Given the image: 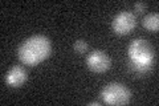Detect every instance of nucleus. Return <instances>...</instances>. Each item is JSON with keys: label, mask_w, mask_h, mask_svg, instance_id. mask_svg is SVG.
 Here are the masks:
<instances>
[{"label": "nucleus", "mask_w": 159, "mask_h": 106, "mask_svg": "<svg viewBox=\"0 0 159 106\" xmlns=\"http://www.w3.org/2000/svg\"><path fill=\"white\" fill-rule=\"evenodd\" d=\"M52 50L51 40L43 35H36L27 40H24L19 47V58L20 61L29 67L40 64L49 57Z\"/></svg>", "instance_id": "nucleus-1"}, {"label": "nucleus", "mask_w": 159, "mask_h": 106, "mask_svg": "<svg viewBox=\"0 0 159 106\" xmlns=\"http://www.w3.org/2000/svg\"><path fill=\"white\" fill-rule=\"evenodd\" d=\"M129 56H130L137 70L146 72L147 68L152 62L154 50H152L151 44L147 40L135 39V40H133L130 47H129Z\"/></svg>", "instance_id": "nucleus-2"}, {"label": "nucleus", "mask_w": 159, "mask_h": 106, "mask_svg": "<svg viewBox=\"0 0 159 106\" xmlns=\"http://www.w3.org/2000/svg\"><path fill=\"white\" fill-rule=\"evenodd\" d=\"M102 99L107 105H126L130 102V90L119 82H110L102 89Z\"/></svg>", "instance_id": "nucleus-3"}, {"label": "nucleus", "mask_w": 159, "mask_h": 106, "mask_svg": "<svg viewBox=\"0 0 159 106\" xmlns=\"http://www.w3.org/2000/svg\"><path fill=\"white\" fill-rule=\"evenodd\" d=\"M135 24H137L135 15L133 12L123 11V12H119L117 16L113 19L111 28L117 35L122 36V35L130 33L134 29V27H135Z\"/></svg>", "instance_id": "nucleus-4"}, {"label": "nucleus", "mask_w": 159, "mask_h": 106, "mask_svg": "<svg viewBox=\"0 0 159 106\" xmlns=\"http://www.w3.org/2000/svg\"><path fill=\"white\" fill-rule=\"evenodd\" d=\"M86 64L92 72L102 73L110 68V58L102 50H93L86 58Z\"/></svg>", "instance_id": "nucleus-5"}, {"label": "nucleus", "mask_w": 159, "mask_h": 106, "mask_svg": "<svg viewBox=\"0 0 159 106\" xmlns=\"http://www.w3.org/2000/svg\"><path fill=\"white\" fill-rule=\"evenodd\" d=\"M28 74L25 72V69L19 65H15L8 70V73L6 74V82L12 88H19L27 81Z\"/></svg>", "instance_id": "nucleus-6"}, {"label": "nucleus", "mask_w": 159, "mask_h": 106, "mask_svg": "<svg viewBox=\"0 0 159 106\" xmlns=\"http://www.w3.org/2000/svg\"><path fill=\"white\" fill-rule=\"evenodd\" d=\"M143 27H145L146 29H148V31H154L157 32L159 29V15L155 12V13H148L146 15L145 17H143Z\"/></svg>", "instance_id": "nucleus-7"}, {"label": "nucleus", "mask_w": 159, "mask_h": 106, "mask_svg": "<svg viewBox=\"0 0 159 106\" xmlns=\"http://www.w3.org/2000/svg\"><path fill=\"white\" fill-rule=\"evenodd\" d=\"M88 43L85 40H77L76 43H74V50H76L77 53H85L88 50Z\"/></svg>", "instance_id": "nucleus-8"}, {"label": "nucleus", "mask_w": 159, "mask_h": 106, "mask_svg": "<svg viewBox=\"0 0 159 106\" xmlns=\"http://www.w3.org/2000/svg\"><path fill=\"white\" fill-rule=\"evenodd\" d=\"M134 9L138 12V13H142V12H145L146 11V3H143V2H138L134 4Z\"/></svg>", "instance_id": "nucleus-9"}, {"label": "nucleus", "mask_w": 159, "mask_h": 106, "mask_svg": "<svg viewBox=\"0 0 159 106\" xmlns=\"http://www.w3.org/2000/svg\"><path fill=\"white\" fill-rule=\"evenodd\" d=\"M89 105H90V106H98V105H101V102H98V101H94V102H90Z\"/></svg>", "instance_id": "nucleus-10"}]
</instances>
